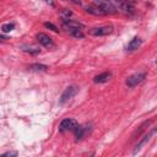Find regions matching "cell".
I'll use <instances>...</instances> for the list:
<instances>
[{"label": "cell", "instance_id": "cell-1", "mask_svg": "<svg viewBox=\"0 0 157 157\" xmlns=\"http://www.w3.org/2000/svg\"><path fill=\"white\" fill-rule=\"evenodd\" d=\"M77 92H78V86H76V85H70V86H67V87L64 90V92L61 93L60 99H59V103H60V104L66 103L69 99H71L74 96H76Z\"/></svg>", "mask_w": 157, "mask_h": 157}, {"label": "cell", "instance_id": "cell-2", "mask_svg": "<svg viewBox=\"0 0 157 157\" xmlns=\"http://www.w3.org/2000/svg\"><path fill=\"white\" fill-rule=\"evenodd\" d=\"M77 125H78V123L75 119H72V118H65L59 124V131H61V132L74 131L77 128Z\"/></svg>", "mask_w": 157, "mask_h": 157}, {"label": "cell", "instance_id": "cell-3", "mask_svg": "<svg viewBox=\"0 0 157 157\" xmlns=\"http://www.w3.org/2000/svg\"><path fill=\"white\" fill-rule=\"evenodd\" d=\"M145 78H146V72H136V74H132L131 76H129L126 78L125 83H126L128 87L132 88V87L140 85Z\"/></svg>", "mask_w": 157, "mask_h": 157}, {"label": "cell", "instance_id": "cell-4", "mask_svg": "<svg viewBox=\"0 0 157 157\" xmlns=\"http://www.w3.org/2000/svg\"><path fill=\"white\" fill-rule=\"evenodd\" d=\"M94 4H97L98 6H101L105 13H117L118 12V7L113 4L112 0H94Z\"/></svg>", "mask_w": 157, "mask_h": 157}, {"label": "cell", "instance_id": "cell-5", "mask_svg": "<svg viewBox=\"0 0 157 157\" xmlns=\"http://www.w3.org/2000/svg\"><path fill=\"white\" fill-rule=\"evenodd\" d=\"M113 32V26H99L90 29V34L94 37H102V36H108Z\"/></svg>", "mask_w": 157, "mask_h": 157}, {"label": "cell", "instance_id": "cell-6", "mask_svg": "<svg viewBox=\"0 0 157 157\" xmlns=\"http://www.w3.org/2000/svg\"><path fill=\"white\" fill-rule=\"evenodd\" d=\"M155 134H157V131H156L155 129H152L148 134H146V135H145V136H144V137H142V139L136 144V146H135V148H134V151H132V155H136L137 152H140V150H141V148H142V147H144V146L150 141V139H151V137H152V135H155Z\"/></svg>", "mask_w": 157, "mask_h": 157}, {"label": "cell", "instance_id": "cell-7", "mask_svg": "<svg viewBox=\"0 0 157 157\" xmlns=\"http://www.w3.org/2000/svg\"><path fill=\"white\" fill-rule=\"evenodd\" d=\"M37 40L39 42V44H42V45L45 47V48L52 49V48L55 47L53 39H52L48 34H45V33H38V34H37Z\"/></svg>", "mask_w": 157, "mask_h": 157}, {"label": "cell", "instance_id": "cell-8", "mask_svg": "<svg viewBox=\"0 0 157 157\" xmlns=\"http://www.w3.org/2000/svg\"><path fill=\"white\" fill-rule=\"evenodd\" d=\"M85 11L87 13H90V15H93V16H104V15H107L105 11L101 6H98L97 4H92V5L86 6L85 7Z\"/></svg>", "mask_w": 157, "mask_h": 157}, {"label": "cell", "instance_id": "cell-9", "mask_svg": "<svg viewBox=\"0 0 157 157\" xmlns=\"http://www.w3.org/2000/svg\"><path fill=\"white\" fill-rule=\"evenodd\" d=\"M120 9H123L125 12H134V5L136 4V0H115Z\"/></svg>", "mask_w": 157, "mask_h": 157}, {"label": "cell", "instance_id": "cell-10", "mask_svg": "<svg viewBox=\"0 0 157 157\" xmlns=\"http://www.w3.org/2000/svg\"><path fill=\"white\" fill-rule=\"evenodd\" d=\"M88 126H90L88 124H85V125H77V128L74 130L76 140H81V139H83V136H85L86 132L88 131Z\"/></svg>", "mask_w": 157, "mask_h": 157}, {"label": "cell", "instance_id": "cell-11", "mask_svg": "<svg viewBox=\"0 0 157 157\" xmlns=\"http://www.w3.org/2000/svg\"><path fill=\"white\" fill-rule=\"evenodd\" d=\"M141 44H142V39L139 38V37H134V38L128 43V45H126V50H129V52H134V50L139 49Z\"/></svg>", "mask_w": 157, "mask_h": 157}, {"label": "cell", "instance_id": "cell-12", "mask_svg": "<svg viewBox=\"0 0 157 157\" xmlns=\"http://www.w3.org/2000/svg\"><path fill=\"white\" fill-rule=\"evenodd\" d=\"M110 77H112V72L110 71H105V72H102V74L94 76L93 77V82L94 83H104L108 80H110Z\"/></svg>", "mask_w": 157, "mask_h": 157}, {"label": "cell", "instance_id": "cell-13", "mask_svg": "<svg viewBox=\"0 0 157 157\" xmlns=\"http://www.w3.org/2000/svg\"><path fill=\"white\" fill-rule=\"evenodd\" d=\"M65 29H66V32H67L70 36H72V37H75V38L81 39V38L85 37V34H83V32H82L81 28H76V27H65Z\"/></svg>", "mask_w": 157, "mask_h": 157}, {"label": "cell", "instance_id": "cell-14", "mask_svg": "<svg viewBox=\"0 0 157 157\" xmlns=\"http://www.w3.org/2000/svg\"><path fill=\"white\" fill-rule=\"evenodd\" d=\"M28 69H29L31 71H37V72L40 71V72H44V71L48 70V66L44 65V64H32V65L28 66Z\"/></svg>", "mask_w": 157, "mask_h": 157}, {"label": "cell", "instance_id": "cell-15", "mask_svg": "<svg viewBox=\"0 0 157 157\" xmlns=\"http://www.w3.org/2000/svg\"><path fill=\"white\" fill-rule=\"evenodd\" d=\"M72 16H74V13H72L71 10H69V9H63V10H60V17H61V20L71 18Z\"/></svg>", "mask_w": 157, "mask_h": 157}, {"label": "cell", "instance_id": "cell-16", "mask_svg": "<svg viewBox=\"0 0 157 157\" xmlns=\"http://www.w3.org/2000/svg\"><path fill=\"white\" fill-rule=\"evenodd\" d=\"M15 28V23H4L2 26H1V32L2 33H9V32H11L12 29Z\"/></svg>", "mask_w": 157, "mask_h": 157}, {"label": "cell", "instance_id": "cell-17", "mask_svg": "<svg viewBox=\"0 0 157 157\" xmlns=\"http://www.w3.org/2000/svg\"><path fill=\"white\" fill-rule=\"evenodd\" d=\"M23 52L29 53V54H38L40 52V49L37 47H23Z\"/></svg>", "mask_w": 157, "mask_h": 157}, {"label": "cell", "instance_id": "cell-18", "mask_svg": "<svg viewBox=\"0 0 157 157\" xmlns=\"http://www.w3.org/2000/svg\"><path fill=\"white\" fill-rule=\"evenodd\" d=\"M44 27H45V28H49V29H52V31H54V32H59L58 27H56L54 23H52V22H45V23H44Z\"/></svg>", "mask_w": 157, "mask_h": 157}, {"label": "cell", "instance_id": "cell-19", "mask_svg": "<svg viewBox=\"0 0 157 157\" xmlns=\"http://www.w3.org/2000/svg\"><path fill=\"white\" fill-rule=\"evenodd\" d=\"M18 155V152L17 151H9V152H5L4 155H2V157H16Z\"/></svg>", "mask_w": 157, "mask_h": 157}, {"label": "cell", "instance_id": "cell-20", "mask_svg": "<svg viewBox=\"0 0 157 157\" xmlns=\"http://www.w3.org/2000/svg\"><path fill=\"white\" fill-rule=\"evenodd\" d=\"M45 4H48V5H50V6H54V1L53 0H43Z\"/></svg>", "mask_w": 157, "mask_h": 157}, {"label": "cell", "instance_id": "cell-21", "mask_svg": "<svg viewBox=\"0 0 157 157\" xmlns=\"http://www.w3.org/2000/svg\"><path fill=\"white\" fill-rule=\"evenodd\" d=\"M67 1H71V2H74L75 5H81V0H67Z\"/></svg>", "mask_w": 157, "mask_h": 157}, {"label": "cell", "instance_id": "cell-22", "mask_svg": "<svg viewBox=\"0 0 157 157\" xmlns=\"http://www.w3.org/2000/svg\"><path fill=\"white\" fill-rule=\"evenodd\" d=\"M156 65H157V59H156Z\"/></svg>", "mask_w": 157, "mask_h": 157}]
</instances>
